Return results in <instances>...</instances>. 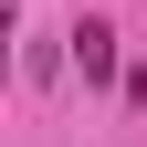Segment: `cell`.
I'll list each match as a JSON object with an SVG mask.
<instances>
[{
  "label": "cell",
  "mask_w": 147,
  "mask_h": 147,
  "mask_svg": "<svg viewBox=\"0 0 147 147\" xmlns=\"http://www.w3.org/2000/svg\"><path fill=\"white\" fill-rule=\"evenodd\" d=\"M74 74L84 84H116V32L105 21H74Z\"/></svg>",
  "instance_id": "1"
}]
</instances>
